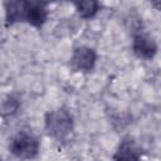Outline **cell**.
<instances>
[{
	"instance_id": "2",
	"label": "cell",
	"mask_w": 161,
	"mask_h": 161,
	"mask_svg": "<svg viewBox=\"0 0 161 161\" xmlns=\"http://www.w3.org/2000/svg\"><path fill=\"white\" fill-rule=\"evenodd\" d=\"M45 128L52 137L63 141L73 130V118L63 108L52 111L45 116Z\"/></svg>"
},
{
	"instance_id": "7",
	"label": "cell",
	"mask_w": 161,
	"mask_h": 161,
	"mask_svg": "<svg viewBox=\"0 0 161 161\" xmlns=\"http://www.w3.org/2000/svg\"><path fill=\"white\" fill-rule=\"evenodd\" d=\"M77 10H78V14L80 15V18L83 19H89V18H93L97 11L99 10V3L98 1H77L74 3Z\"/></svg>"
},
{
	"instance_id": "5",
	"label": "cell",
	"mask_w": 161,
	"mask_h": 161,
	"mask_svg": "<svg viewBox=\"0 0 161 161\" xmlns=\"http://www.w3.org/2000/svg\"><path fill=\"white\" fill-rule=\"evenodd\" d=\"M132 49L135 54L143 59H151L157 52V45L155 40L147 34H136L133 38Z\"/></svg>"
},
{
	"instance_id": "3",
	"label": "cell",
	"mask_w": 161,
	"mask_h": 161,
	"mask_svg": "<svg viewBox=\"0 0 161 161\" xmlns=\"http://www.w3.org/2000/svg\"><path fill=\"white\" fill-rule=\"evenodd\" d=\"M10 151L19 158H34L39 152V142L35 136L28 132H19L10 142Z\"/></svg>"
},
{
	"instance_id": "4",
	"label": "cell",
	"mask_w": 161,
	"mask_h": 161,
	"mask_svg": "<svg viewBox=\"0 0 161 161\" xmlns=\"http://www.w3.org/2000/svg\"><path fill=\"white\" fill-rule=\"evenodd\" d=\"M97 55L93 49L87 48V47H80L77 48L72 55V67L75 70H83V72H89L93 69L96 64Z\"/></svg>"
},
{
	"instance_id": "6",
	"label": "cell",
	"mask_w": 161,
	"mask_h": 161,
	"mask_svg": "<svg viewBox=\"0 0 161 161\" xmlns=\"http://www.w3.org/2000/svg\"><path fill=\"white\" fill-rule=\"evenodd\" d=\"M140 157L141 150L131 138H125L113 155L114 161H140Z\"/></svg>"
},
{
	"instance_id": "8",
	"label": "cell",
	"mask_w": 161,
	"mask_h": 161,
	"mask_svg": "<svg viewBox=\"0 0 161 161\" xmlns=\"http://www.w3.org/2000/svg\"><path fill=\"white\" fill-rule=\"evenodd\" d=\"M152 5L156 6L158 10H161V3H160V1H155V3H152Z\"/></svg>"
},
{
	"instance_id": "1",
	"label": "cell",
	"mask_w": 161,
	"mask_h": 161,
	"mask_svg": "<svg viewBox=\"0 0 161 161\" xmlns=\"http://www.w3.org/2000/svg\"><path fill=\"white\" fill-rule=\"evenodd\" d=\"M47 4L40 1H9L6 8V24L28 21L33 26H42L47 19Z\"/></svg>"
}]
</instances>
